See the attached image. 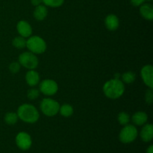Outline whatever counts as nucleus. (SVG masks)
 Segmentation results:
<instances>
[{
  "mask_svg": "<svg viewBox=\"0 0 153 153\" xmlns=\"http://www.w3.org/2000/svg\"><path fill=\"white\" fill-rule=\"evenodd\" d=\"M145 99H146V102L148 104H151L153 101V94L152 89L149 88V90L146 91V96H145Z\"/></svg>",
  "mask_w": 153,
  "mask_h": 153,
  "instance_id": "393cba45",
  "label": "nucleus"
},
{
  "mask_svg": "<svg viewBox=\"0 0 153 153\" xmlns=\"http://www.w3.org/2000/svg\"><path fill=\"white\" fill-rule=\"evenodd\" d=\"M146 153H153V146H150L146 150Z\"/></svg>",
  "mask_w": 153,
  "mask_h": 153,
  "instance_id": "cd10ccee",
  "label": "nucleus"
},
{
  "mask_svg": "<svg viewBox=\"0 0 153 153\" xmlns=\"http://www.w3.org/2000/svg\"><path fill=\"white\" fill-rule=\"evenodd\" d=\"M13 46L17 49H23L26 46V40L23 37H16L13 40Z\"/></svg>",
  "mask_w": 153,
  "mask_h": 153,
  "instance_id": "6ab92c4d",
  "label": "nucleus"
},
{
  "mask_svg": "<svg viewBox=\"0 0 153 153\" xmlns=\"http://www.w3.org/2000/svg\"><path fill=\"white\" fill-rule=\"evenodd\" d=\"M153 67L152 65H146L141 70V77L143 82L150 89H152L153 87Z\"/></svg>",
  "mask_w": 153,
  "mask_h": 153,
  "instance_id": "1a4fd4ad",
  "label": "nucleus"
},
{
  "mask_svg": "<svg viewBox=\"0 0 153 153\" xmlns=\"http://www.w3.org/2000/svg\"><path fill=\"white\" fill-rule=\"evenodd\" d=\"M20 64L18 62H13L9 66V70L13 73H16L20 70Z\"/></svg>",
  "mask_w": 153,
  "mask_h": 153,
  "instance_id": "b1692460",
  "label": "nucleus"
},
{
  "mask_svg": "<svg viewBox=\"0 0 153 153\" xmlns=\"http://www.w3.org/2000/svg\"><path fill=\"white\" fill-rule=\"evenodd\" d=\"M18 118L28 123H34L39 119V112L34 105L30 104H23L17 110Z\"/></svg>",
  "mask_w": 153,
  "mask_h": 153,
  "instance_id": "f03ea898",
  "label": "nucleus"
},
{
  "mask_svg": "<svg viewBox=\"0 0 153 153\" xmlns=\"http://www.w3.org/2000/svg\"><path fill=\"white\" fill-rule=\"evenodd\" d=\"M131 119L135 125L142 126L146 123L148 120V116L145 112L138 111L133 115Z\"/></svg>",
  "mask_w": 153,
  "mask_h": 153,
  "instance_id": "2eb2a0df",
  "label": "nucleus"
},
{
  "mask_svg": "<svg viewBox=\"0 0 153 153\" xmlns=\"http://www.w3.org/2000/svg\"><path fill=\"white\" fill-rule=\"evenodd\" d=\"M117 120L121 125L126 126L129 123L130 117L129 115L127 113H126V112H120V113L119 114V115H118Z\"/></svg>",
  "mask_w": 153,
  "mask_h": 153,
  "instance_id": "aec40b11",
  "label": "nucleus"
},
{
  "mask_svg": "<svg viewBox=\"0 0 153 153\" xmlns=\"http://www.w3.org/2000/svg\"><path fill=\"white\" fill-rule=\"evenodd\" d=\"M40 90L45 95L52 96L57 93L58 90V86L54 80L46 79L40 83Z\"/></svg>",
  "mask_w": 153,
  "mask_h": 153,
  "instance_id": "0eeeda50",
  "label": "nucleus"
},
{
  "mask_svg": "<svg viewBox=\"0 0 153 153\" xmlns=\"http://www.w3.org/2000/svg\"><path fill=\"white\" fill-rule=\"evenodd\" d=\"M60 105L58 102L52 99H43L40 102V109L45 115L52 117L59 112Z\"/></svg>",
  "mask_w": 153,
  "mask_h": 153,
  "instance_id": "20e7f679",
  "label": "nucleus"
},
{
  "mask_svg": "<svg viewBox=\"0 0 153 153\" xmlns=\"http://www.w3.org/2000/svg\"><path fill=\"white\" fill-rule=\"evenodd\" d=\"M122 79L125 83L131 84L135 79V75L132 72H126L122 76Z\"/></svg>",
  "mask_w": 153,
  "mask_h": 153,
  "instance_id": "412c9836",
  "label": "nucleus"
},
{
  "mask_svg": "<svg viewBox=\"0 0 153 153\" xmlns=\"http://www.w3.org/2000/svg\"><path fill=\"white\" fill-rule=\"evenodd\" d=\"M25 80L29 86L33 87L37 85L40 82V76L38 73L34 70H30L25 75Z\"/></svg>",
  "mask_w": 153,
  "mask_h": 153,
  "instance_id": "f8f14e48",
  "label": "nucleus"
},
{
  "mask_svg": "<svg viewBox=\"0 0 153 153\" xmlns=\"http://www.w3.org/2000/svg\"><path fill=\"white\" fill-rule=\"evenodd\" d=\"M47 13V8L44 5L40 4V5L36 6V8L34 11V16L37 20L41 21L46 17Z\"/></svg>",
  "mask_w": 153,
  "mask_h": 153,
  "instance_id": "dca6fc26",
  "label": "nucleus"
},
{
  "mask_svg": "<svg viewBox=\"0 0 153 153\" xmlns=\"http://www.w3.org/2000/svg\"><path fill=\"white\" fill-rule=\"evenodd\" d=\"M19 63L25 68L34 70L38 65V59L35 54L31 52H25L19 55Z\"/></svg>",
  "mask_w": 153,
  "mask_h": 153,
  "instance_id": "39448f33",
  "label": "nucleus"
},
{
  "mask_svg": "<svg viewBox=\"0 0 153 153\" xmlns=\"http://www.w3.org/2000/svg\"><path fill=\"white\" fill-rule=\"evenodd\" d=\"M16 145L22 150L28 149L31 146V139L29 134L26 132H19L16 137Z\"/></svg>",
  "mask_w": 153,
  "mask_h": 153,
  "instance_id": "6e6552de",
  "label": "nucleus"
},
{
  "mask_svg": "<svg viewBox=\"0 0 153 153\" xmlns=\"http://www.w3.org/2000/svg\"><path fill=\"white\" fill-rule=\"evenodd\" d=\"M64 0H42L46 5L52 7H57L61 6L64 3Z\"/></svg>",
  "mask_w": 153,
  "mask_h": 153,
  "instance_id": "4be33fe9",
  "label": "nucleus"
},
{
  "mask_svg": "<svg viewBox=\"0 0 153 153\" xmlns=\"http://www.w3.org/2000/svg\"><path fill=\"white\" fill-rule=\"evenodd\" d=\"M140 13L143 18L148 20L153 19V7L151 4H145L140 7Z\"/></svg>",
  "mask_w": 153,
  "mask_h": 153,
  "instance_id": "4468645a",
  "label": "nucleus"
},
{
  "mask_svg": "<svg viewBox=\"0 0 153 153\" xmlns=\"http://www.w3.org/2000/svg\"><path fill=\"white\" fill-rule=\"evenodd\" d=\"M26 47L34 54H42L46 51V43L43 38L33 36L26 40Z\"/></svg>",
  "mask_w": 153,
  "mask_h": 153,
  "instance_id": "7ed1b4c3",
  "label": "nucleus"
},
{
  "mask_svg": "<svg viewBox=\"0 0 153 153\" xmlns=\"http://www.w3.org/2000/svg\"><path fill=\"white\" fill-rule=\"evenodd\" d=\"M16 29L21 37H28L32 34V28L30 24L25 20H21L16 25Z\"/></svg>",
  "mask_w": 153,
  "mask_h": 153,
  "instance_id": "9d476101",
  "label": "nucleus"
},
{
  "mask_svg": "<svg viewBox=\"0 0 153 153\" xmlns=\"http://www.w3.org/2000/svg\"><path fill=\"white\" fill-rule=\"evenodd\" d=\"M42 0H31V4L34 6H37V5H40L41 4Z\"/></svg>",
  "mask_w": 153,
  "mask_h": 153,
  "instance_id": "bb28decb",
  "label": "nucleus"
},
{
  "mask_svg": "<svg viewBox=\"0 0 153 153\" xmlns=\"http://www.w3.org/2000/svg\"><path fill=\"white\" fill-rule=\"evenodd\" d=\"M153 137V126L152 124H146L140 131V137L144 142H149Z\"/></svg>",
  "mask_w": 153,
  "mask_h": 153,
  "instance_id": "ddd939ff",
  "label": "nucleus"
},
{
  "mask_svg": "<svg viewBox=\"0 0 153 153\" xmlns=\"http://www.w3.org/2000/svg\"><path fill=\"white\" fill-rule=\"evenodd\" d=\"M137 136V130L133 125H126L120 133V140L124 143L134 141Z\"/></svg>",
  "mask_w": 153,
  "mask_h": 153,
  "instance_id": "423d86ee",
  "label": "nucleus"
},
{
  "mask_svg": "<svg viewBox=\"0 0 153 153\" xmlns=\"http://www.w3.org/2000/svg\"><path fill=\"white\" fill-rule=\"evenodd\" d=\"M59 112L62 116L65 117H70L73 114V108L70 105L64 104L63 105L60 106Z\"/></svg>",
  "mask_w": 153,
  "mask_h": 153,
  "instance_id": "f3484780",
  "label": "nucleus"
},
{
  "mask_svg": "<svg viewBox=\"0 0 153 153\" xmlns=\"http://www.w3.org/2000/svg\"><path fill=\"white\" fill-rule=\"evenodd\" d=\"M18 120L17 114L14 112H8L5 114L4 121L7 125H14Z\"/></svg>",
  "mask_w": 153,
  "mask_h": 153,
  "instance_id": "a211bd4d",
  "label": "nucleus"
},
{
  "mask_svg": "<svg viewBox=\"0 0 153 153\" xmlns=\"http://www.w3.org/2000/svg\"><path fill=\"white\" fill-rule=\"evenodd\" d=\"M105 25L108 29L110 30V31H115L119 27V19H118V17L116 15L109 14L105 18Z\"/></svg>",
  "mask_w": 153,
  "mask_h": 153,
  "instance_id": "9b49d317",
  "label": "nucleus"
},
{
  "mask_svg": "<svg viewBox=\"0 0 153 153\" xmlns=\"http://www.w3.org/2000/svg\"><path fill=\"white\" fill-rule=\"evenodd\" d=\"M131 3L134 6H140L143 3L145 0H131Z\"/></svg>",
  "mask_w": 153,
  "mask_h": 153,
  "instance_id": "a878e982",
  "label": "nucleus"
},
{
  "mask_svg": "<svg viewBox=\"0 0 153 153\" xmlns=\"http://www.w3.org/2000/svg\"><path fill=\"white\" fill-rule=\"evenodd\" d=\"M125 87L119 79H114L108 81L103 86L105 95L110 99H118L123 94Z\"/></svg>",
  "mask_w": 153,
  "mask_h": 153,
  "instance_id": "f257e3e1",
  "label": "nucleus"
},
{
  "mask_svg": "<svg viewBox=\"0 0 153 153\" xmlns=\"http://www.w3.org/2000/svg\"><path fill=\"white\" fill-rule=\"evenodd\" d=\"M39 93L38 90L35 89V88H31L27 93V97L29 100H36L37 97H39Z\"/></svg>",
  "mask_w": 153,
  "mask_h": 153,
  "instance_id": "5701e85b",
  "label": "nucleus"
}]
</instances>
